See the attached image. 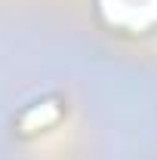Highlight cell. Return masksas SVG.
<instances>
[{"label":"cell","instance_id":"cell-1","mask_svg":"<svg viewBox=\"0 0 157 160\" xmlns=\"http://www.w3.org/2000/svg\"><path fill=\"white\" fill-rule=\"evenodd\" d=\"M56 120H59V102H40V105L28 108L22 114L19 126H22V132H37V129L53 126Z\"/></svg>","mask_w":157,"mask_h":160}]
</instances>
